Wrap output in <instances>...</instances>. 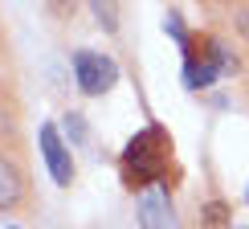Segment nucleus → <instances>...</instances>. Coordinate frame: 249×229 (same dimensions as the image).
Listing matches in <instances>:
<instances>
[{"mask_svg": "<svg viewBox=\"0 0 249 229\" xmlns=\"http://www.w3.org/2000/svg\"><path fill=\"white\" fill-rule=\"evenodd\" d=\"M172 160V135L163 127H143L139 135H131L123 148V180L127 189H147L160 184Z\"/></svg>", "mask_w": 249, "mask_h": 229, "instance_id": "1", "label": "nucleus"}, {"mask_svg": "<svg viewBox=\"0 0 249 229\" xmlns=\"http://www.w3.org/2000/svg\"><path fill=\"white\" fill-rule=\"evenodd\" d=\"M37 139H41V155H45L49 176H53L57 184H70V180H74V160H70V148L61 143L57 127H53V123H45V127L37 131Z\"/></svg>", "mask_w": 249, "mask_h": 229, "instance_id": "4", "label": "nucleus"}, {"mask_svg": "<svg viewBox=\"0 0 249 229\" xmlns=\"http://www.w3.org/2000/svg\"><path fill=\"white\" fill-rule=\"evenodd\" d=\"M163 29H168V33H172L176 41H180V45H188V33H184V25H180V17H168V20H163Z\"/></svg>", "mask_w": 249, "mask_h": 229, "instance_id": "8", "label": "nucleus"}, {"mask_svg": "<svg viewBox=\"0 0 249 229\" xmlns=\"http://www.w3.org/2000/svg\"><path fill=\"white\" fill-rule=\"evenodd\" d=\"M8 229H20V225H8Z\"/></svg>", "mask_w": 249, "mask_h": 229, "instance_id": "9", "label": "nucleus"}, {"mask_svg": "<svg viewBox=\"0 0 249 229\" xmlns=\"http://www.w3.org/2000/svg\"><path fill=\"white\" fill-rule=\"evenodd\" d=\"M139 221H143V229H176V217H172L163 189H151L139 196Z\"/></svg>", "mask_w": 249, "mask_h": 229, "instance_id": "5", "label": "nucleus"}, {"mask_svg": "<svg viewBox=\"0 0 249 229\" xmlns=\"http://www.w3.org/2000/svg\"><path fill=\"white\" fill-rule=\"evenodd\" d=\"M90 8L98 13V20L107 29H115V0H90Z\"/></svg>", "mask_w": 249, "mask_h": 229, "instance_id": "7", "label": "nucleus"}, {"mask_svg": "<svg viewBox=\"0 0 249 229\" xmlns=\"http://www.w3.org/2000/svg\"><path fill=\"white\" fill-rule=\"evenodd\" d=\"M20 196H25V180H20V172L13 164L0 155V209H13Z\"/></svg>", "mask_w": 249, "mask_h": 229, "instance_id": "6", "label": "nucleus"}, {"mask_svg": "<svg viewBox=\"0 0 249 229\" xmlns=\"http://www.w3.org/2000/svg\"><path fill=\"white\" fill-rule=\"evenodd\" d=\"M184 49H188V61H184V86H192V90L213 86V78L221 74V70H237V61L225 54L221 41H209V54H196L192 45H184Z\"/></svg>", "mask_w": 249, "mask_h": 229, "instance_id": "2", "label": "nucleus"}, {"mask_svg": "<svg viewBox=\"0 0 249 229\" xmlns=\"http://www.w3.org/2000/svg\"><path fill=\"white\" fill-rule=\"evenodd\" d=\"M74 74H78V86L86 90V95H107V90L119 82V66L107 54L78 49V54H74Z\"/></svg>", "mask_w": 249, "mask_h": 229, "instance_id": "3", "label": "nucleus"}]
</instances>
